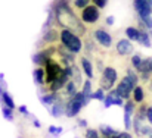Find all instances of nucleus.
I'll return each instance as SVG.
<instances>
[{"mask_svg": "<svg viewBox=\"0 0 152 138\" xmlns=\"http://www.w3.org/2000/svg\"><path fill=\"white\" fill-rule=\"evenodd\" d=\"M55 16H56V21L61 27H65L64 30H68L74 34H83L84 33V27L81 25V22L77 19V16L72 13V10L69 9V6L64 1H59L55 4Z\"/></svg>", "mask_w": 152, "mask_h": 138, "instance_id": "nucleus-1", "label": "nucleus"}, {"mask_svg": "<svg viewBox=\"0 0 152 138\" xmlns=\"http://www.w3.org/2000/svg\"><path fill=\"white\" fill-rule=\"evenodd\" d=\"M137 82H139V78L136 75V72H133V69H129L127 71V75L120 81V84L117 85L115 91L118 94L120 98H130V94L132 91H134V88L137 87Z\"/></svg>", "mask_w": 152, "mask_h": 138, "instance_id": "nucleus-2", "label": "nucleus"}, {"mask_svg": "<svg viewBox=\"0 0 152 138\" xmlns=\"http://www.w3.org/2000/svg\"><path fill=\"white\" fill-rule=\"evenodd\" d=\"M59 40H61L62 46L65 47L69 53L77 54V53L81 51L83 43H81V40H80V37L77 34H74V33H71L68 30H62L59 33Z\"/></svg>", "mask_w": 152, "mask_h": 138, "instance_id": "nucleus-3", "label": "nucleus"}, {"mask_svg": "<svg viewBox=\"0 0 152 138\" xmlns=\"http://www.w3.org/2000/svg\"><path fill=\"white\" fill-rule=\"evenodd\" d=\"M87 104L86 101V97L83 95V92H77L72 98H69V101L66 103V107H65V115L68 118H74L80 113V110Z\"/></svg>", "mask_w": 152, "mask_h": 138, "instance_id": "nucleus-4", "label": "nucleus"}, {"mask_svg": "<svg viewBox=\"0 0 152 138\" xmlns=\"http://www.w3.org/2000/svg\"><path fill=\"white\" fill-rule=\"evenodd\" d=\"M45 71H46V82H48L49 85H50L56 78H59V77L62 75V72H64L62 66H61L56 60H53V59H49V62H48L46 66H45Z\"/></svg>", "mask_w": 152, "mask_h": 138, "instance_id": "nucleus-5", "label": "nucleus"}, {"mask_svg": "<svg viewBox=\"0 0 152 138\" xmlns=\"http://www.w3.org/2000/svg\"><path fill=\"white\" fill-rule=\"evenodd\" d=\"M102 90H109L112 88V85L117 82V71L114 68H105L103 69V77H102Z\"/></svg>", "mask_w": 152, "mask_h": 138, "instance_id": "nucleus-6", "label": "nucleus"}, {"mask_svg": "<svg viewBox=\"0 0 152 138\" xmlns=\"http://www.w3.org/2000/svg\"><path fill=\"white\" fill-rule=\"evenodd\" d=\"M99 16H101L99 7H96L95 4H90V6H87L86 9L81 10V19H83V22H86V24H93V22H96V21L99 19Z\"/></svg>", "mask_w": 152, "mask_h": 138, "instance_id": "nucleus-7", "label": "nucleus"}, {"mask_svg": "<svg viewBox=\"0 0 152 138\" xmlns=\"http://www.w3.org/2000/svg\"><path fill=\"white\" fill-rule=\"evenodd\" d=\"M134 9L139 15L140 19H145V18H149L152 15V7L149 6L148 0H134Z\"/></svg>", "mask_w": 152, "mask_h": 138, "instance_id": "nucleus-8", "label": "nucleus"}, {"mask_svg": "<svg viewBox=\"0 0 152 138\" xmlns=\"http://www.w3.org/2000/svg\"><path fill=\"white\" fill-rule=\"evenodd\" d=\"M95 40L103 47H111V44H112V37L103 30H96L95 31Z\"/></svg>", "mask_w": 152, "mask_h": 138, "instance_id": "nucleus-9", "label": "nucleus"}, {"mask_svg": "<svg viewBox=\"0 0 152 138\" xmlns=\"http://www.w3.org/2000/svg\"><path fill=\"white\" fill-rule=\"evenodd\" d=\"M53 47H50V48H46V50H42V51H39L36 56H34V63L36 65H45L46 66V63L49 62V59H52V53H53V50H52Z\"/></svg>", "mask_w": 152, "mask_h": 138, "instance_id": "nucleus-10", "label": "nucleus"}, {"mask_svg": "<svg viewBox=\"0 0 152 138\" xmlns=\"http://www.w3.org/2000/svg\"><path fill=\"white\" fill-rule=\"evenodd\" d=\"M103 104H105V107H111L112 104H115V106H124V100L118 97V94H117L115 90H112V91H109V94L106 95Z\"/></svg>", "mask_w": 152, "mask_h": 138, "instance_id": "nucleus-11", "label": "nucleus"}, {"mask_svg": "<svg viewBox=\"0 0 152 138\" xmlns=\"http://www.w3.org/2000/svg\"><path fill=\"white\" fill-rule=\"evenodd\" d=\"M117 53L121 54V56H126V54H130L133 51V46L130 43V40H120L117 43Z\"/></svg>", "mask_w": 152, "mask_h": 138, "instance_id": "nucleus-12", "label": "nucleus"}, {"mask_svg": "<svg viewBox=\"0 0 152 138\" xmlns=\"http://www.w3.org/2000/svg\"><path fill=\"white\" fill-rule=\"evenodd\" d=\"M40 101H42L43 104H46V106L52 107L55 103H58V101H59V95H58L56 92H49V94L42 95V97H40Z\"/></svg>", "mask_w": 152, "mask_h": 138, "instance_id": "nucleus-13", "label": "nucleus"}, {"mask_svg": "<svg viewBox=\"0 0 152 138\" xmlns=\"http://www.w3.org/2000/svg\"><path fill=\"white\" fill-rule=\"evenodd\" d=\"M33 77H34V82L37 84V85H43L45 84V77H46V71L43 69V68H36L34 69V72H33Z\"/></svg>", "mask_w": 152, "mask_h": 138, "instance_id": "nucleus-14", "label": "nucleus"}, {"mask_svg": "<svg viewBox=\"0 0 152 138\" xmlns=\"http://www.w3.org/2000/svg\"><path fill=\"white\" fill-rule=\"evenodd\" d=\"M139 72H140V75H142V78H143V79H148V78H149V75L152 74L151 60H149V57H148V59H143V62H142V66H140Z\"/></svg>", "mask_w": 152, "mask_h": 138, "instance_id": "nucleus-15", "label": "nucleus"}, {"mask_svg": "<svg viewBox=\"0 0 152 138\" xmlns=\"http://www.w3.org/2000/svg\"><path fill=\"white\" fill-rule=\"evenodd\" d=\"M65 107H66V104H62V101L59 100L58 103H55V104H53V106L50 107L52 116H55V118H59V116H62V115L65 113Z\"/></svg>", "mask_w": 152, "mask_h": 138, "instance_id": "nucleus-16", "label": "nucleus"}, {"mask_svg": "<svg viewBox=\"0 0 152 138\" xmlns=\"http://www.w3.org/2000/svg\"><path fill=\"white\" fill-rule=\"evenodd\" d=\"M81 68H83V72L86 74L87 78H93V68H92V63L87 57L81 59Z\"/></svg>", "mask_w": 152, "mask_h": 138, "instance_id": "nucleus-17", "label": "nucleus"}, {"mask_svg": "<svg viewBox=\"0 0 152 138\" xmlns=\"http://www.w3.org/2000/svg\"><path fill=\"white\" fill-rule=\"evenodd\" d=\"M99 131H101V134L105 138H111V137H117L118 135V132L112 126H109V125H101Z\"/></svg>", "mask_w": 152, "mask_h": 138, "instance_id": "nucleus-18", "label": "nucleus"}, {"mask_svg": "<svg viewBox=\"0 0 152 138\" xmlns=\"http://www.w3.org/2000/svg\"><path fill=\"white\" fill-rule=\"evenodd\" d=\"M126 35L129 37V40L139 41V37H140V30H137V28H134V27H129V28H126Z\"/></svg>", "mask_w": 152, "mask_h": 138, "instance_id": "nucleus-19", "label": "nucleus"}, {"mask_svg": "<svg viewBox=\"0 0 152 138\" xmlns=\"http://www.w3.org/2000/svg\"><path fill=\"white\" fill-rule=\"evenodd\" d=\"M145 100V91H143V88L142 87H136L134 88V91H133V101L134 103H142Z\"/></svg>", "mask_w": 152, "mask_h": 138, "instance_id": "nucleus-20", "label": "nucleus"}, {"mask_svg": "<svg viewBox=\"0 0 152 138\" xmlns=\"http://www.w3.org/2000/svg\"><path fill=\"white\" fill-rule=\"evenodd\" d=\"M81 92H83V95L86 97V101L89 103V101L92 100V94H93V92H92V82H90V81H86V82L83 84V91Z\"/></svg>", "mask_w": 152, "mask_h": 138, "instance_id": "nucleus-21", "label": "nucleus"}, {"mask_svg": "<svg viewBox=\"0 0 152 138\" xmlns=\"http://www.w3.org/2000/svg\"><path fill=\"white\" fill-rule=\"evenodd\" d=\"M1 100H3V106L9 107L10 110H13V109H15V103H13L12 97L9 95V92L7 91H3V94H1Z\"/></svg>", "mask_w": 152, "mask_h": 138, "instance_id": "nucleus-22", "label": "nucleus"}, {"mask_svg": "<svg viewBox=\"0 0 152 138\" xmlns=\"http://www.w3.org/2000/svg\"><path fill=\"white\" fill-rule=\"evenodd\" d=\"M124 113L132 115V116L136 113V104H134V101H133V100H129V101L124 104Z\"/></svg>", "mask_w": 152, "mask_h": 138, "instance_id": "nucleus-23", "label": "nucleus"}, {"mask_svg": "<svg viewBox=\"0 0 152 138\" xmlns=\"http://www.w3.org/2000/svg\"><path fill=\"white\" fill-rule=\"evenodd\" d=\"M139 43L145 47H151V38H149V34L145 33V31H140V37H139Z\"/></svg>", "mask_w": 152, "mask_h": 138, "instance_id": "nucleus-24", "label": "nucleus"}, {"mask_svg": "<svg viewBox=\"0 0 152 138\" xmlns=\"http://www.w3.org/2000/svg\"><path fill=\"white\" fill-rule=\"evenodd\" d=\"M65 88H66V94H68L71 98L77 94V84H75L74 81H69V82L65 85Z\"/></svg>", "mask_w": 152, "mask_h": 138, "instance_id": "nucleus-25", "label": "nucleus"}, {"mask_svg": "<svg viewBox=\"0 0 152 138\" xmlns=\"http://www.w3.org/2000/svg\"><path fill=\"white\" fill-rule=\"evenodd\" d=\"M58 37H59V34H58L55 30H50V31H48V33L45 34V38H43V40H45L46 43H52V41H55Z\"/></svg>", "mask_w": 152, "mask_h": 138, "instance_id": "nucleus-26", "label": "nucleus"}, {"mask_svg": "<svg viewBox=\"0 0 152 138\" xmlns=\"http://www.w3.org/2000/svg\"><path fill=\"white\" fill-rule=\"evenodd\" d=\"M142 62H143V59L139 56V54H133L132 56V65H133V68L134 69H140V66H142Z\"/></svg>", "mask_w": 152, "mask_h": 138, "instance_id": "nucleus-27", "label": "nucleus"}, {"mask_svg": "<svg viewBox=\"0 0 152 138\" xmlns=\"http://www.w3.org/2000/svg\"><path fill=\"white\" fill-rule=\"evenodd\" d=\"M92 98H95V100H102V101H105V98H106V95H105V92L102 88H98L96 91H93L92 94Z\"/></svg>", "mask_w": 152, "mask_h": 138, "instance_id": "nucleus-28", "label": "nucleus"}, {"mask_svg": "<svg viewBox=\"0 0 152 138\" xmlns=\"http://www.w3.org/2000/svg\"><path fill=\"white\" fill-rule=\"evenodd\" d=\"M90 1H92V0H74V6L83 10V9H86L87 6H90V4H89Z\"/></svg>", "mask_w": 152, "mask_h": 138, "instance_id": "nucleus-29", "label": "nucleus"}, {"mask_svg": "<svg viewBox=\"0 0 152 138\" xmlns=\"http://www.w3.org/2000/svg\"><path fill=\"white\" fill-rule=\"evenodd\" d=\"M1 113H3V116H4L7 121H12V119H13V113H12V110H10L9 107L1 106Z\"/></svg>", "mask_w": 152, "mask_h": 138, "instance_id": "nucleus-30", "label": "nucleus"}, {"mask_svg": "<svg viewBox=\"0 0 152 138\" xmlns=\"http://www.w3.org/2000/svg\"><path fill=\"white\" fill-rule=\"evenodd\" d=\"M86 138H101V135H99V132H98L96 129L87 128V129H86Z\"/></svg>", "mask_w": 152, "mask_h": 138, "instance_id": "nucleus-31", "label": "nucleus"}, {"mask_svg": "<svg viewBox=\"0 0 152 138\" xmlns=\"http://www.w3.org/2000/svg\"><path fill=\"white\" fill-rule=\"evenodd\" d=\"M62 131H64V129H62L61 126H53V125L49 126V134H50V135H55V137L61 135V134H62Z\"/></svg>", "mask_w": 152, "mask_h": 138, "instance_id": "nucleus-32", "label": "nucleus"}, {"mask_svg": "<svg viewBox=\"0 0 152 138\" xmlns=\"http://www.w3.org/2000/svg\"><path fill=\"white\" fill-rule=\"evenodd\" d=\"M140 22H142V25H143V27H146L148 30H151L152 31V16L145 18V19H140Z\"/></svg>", "mask_w": 152, "mask_h": 138, "instance_id": "nucleus-33", "label": "nucleus"}, {"mask_svg": "<svg viewBox=\"0 0 152 138\" xmlns=\"http://www.w3.org/2000/svg\"><path fill=\"white\" fill-rule=\"evenodd\" d=\"M140 135H148V137H152V128L151 126H142L140 129Z\"/></svg>", "mask_w": 152, "mask_h": 138, "instance_id": "nucleus-34", "label": "nucleus"}, {"mask_svg": "<svg viewBox=\"0 0 152 138\" xmlns=\"http://www.w3.org/2000/svg\"><path fill=\"white\" fill-rule=\"evenodd\" d=\"M92 1L95 3V6H96V7L102 9V7H105V6H106V1H108V0H92Z\"/></svg>", "mask_w": 152, "mask_h": 138, "instance_id": "nucleus-35", "label": "nucleus"}, {"mask_svg": "<svg viewBox=\"0 0 152 138\" xmlns=\"http://www.w3.org/2000/svg\"><path fill=\"white\" fill-rule=\"evenodd\" d=\"M146 119L152 125V106H148V112H146Z\"/></svg>", "mask_w": 152, "mask_h": 138, "instance_id": "nucleus-36", "label": "nucleus"}, {"mask_svg": "<svg viewBox=\"0 0 152 138\" xmlns=\"http://www.w3.org/2000/svg\"><path fill=\"white\" fill-rule=\"evenodd\" d=\"M117 138H133V137H132L129 132H118Z\"/></svg>", "mask_w": 152, "mask_h": 138, "instance_id": "nucleus-37", "label": "nucleus"}, {"mask_svg": "<svg viewBox=\"0 0 152 138\" xmlns=\"http://www.w3.org/2000/svg\"><path fill=\"white\" fill-rule=\"evenodd\" d=\"M19 112H21L22 115H30V113H28V109H27L25 106H19Z\"/></svg>", "mask_w": 152, "mask_h": 138, "instance_id": "nucleus-38", "label": "nucleus"}, {"mask_svg": "<svg viewBox=\"0 0 152 138\" xmlns=\"http://www.w3.org/2000/svg\"><path fill=\"white\" fill-rule=\"evenodd\" d=\"M114 21H115L114 16H108L106 18V25H114Z\"/></svg>", "mask_w": 152, "mask_h": 138, "instance_id": "nucleus-39", "label": "nucleus"}, {"mask_svg": "<svg viewBox=\"0 0 152 138\" xmlns=\"http://www.w3.org/2000/svg\"><path fill=\"white\" fill-rule=\"evenodd\" d=\"M78 125H80L81 128H86V126H87V122H86L84 119H80V121H78Z\"/></svg>", "mask_w": 152, "mask_h": 138, "instance_id": "nucleus-40", "label": "nucleus"}, {"mask_svg": "<svg viewBox=\"0 0 152 138\" xmlns=\"http://www.w3.org/2000/svg\"><path fill=\"white\" fill-rule=\"evenodd\" d=\"M33 125H34V126H36V128H40V126H42V124H40V122H39V121H36V119H34V121H33Z\"/></svg>", "mask_w": 152, "mask_h": 138, "instance_id": "nucleus-41", "label": "nucleus"}, {"mask_svg": "<svg viewBox=\"0 0 152 138\" xmlns=\"http://www.w3.org/2000/svg\"><path fill=\"white\" fill-rule=\"evenodd\" d=\"M1 94H3V90H1V87H0V98H1Z\"/></svg>", "mask_w": 152, "mask_h": 138, "instance_id": "nucleus-42", "label": "nucleus"}, {"mask_svg": "<svg viewBox=\"0 0 152 138\" xmlns=\"http://www.w3.org/2000/svg\"><path fill=\"white\" fill-rule=\"evenodd\" d=\"M148 3H149V6L152 7V0H148Z\"/></svg>", "mask_w": 152, "mask_h": 138, "instance_id": "nucleus-43", "label": "nucleus"}, {"mask_svg": "<svg viewBox=\"0 0 152 138\" xmlns=\"http://www.w3.org/2000/svg\"><path fill=\"white\" fill-rule=\"evenodd\" d=\"M111 138H117V137H111Z\"/></svg>", "mask_w": 152, "mask_h": 138, "instance_id": "nucleus-44", "label": "nucleus"}, {"mask_svg": "<svg viewBox=\"0 0 152 138\" xmlns=\"http://www.w3.org/2000/svg\"><path fill=\"white\" fill-rule=\"evenodd\" d=\"M149 138H152V137H149Z\"/></svg>", "mask_w": 152, "mask_h": 138, "instance_id": "nucleus-45", "label": "nucleus"}]
</instances>
